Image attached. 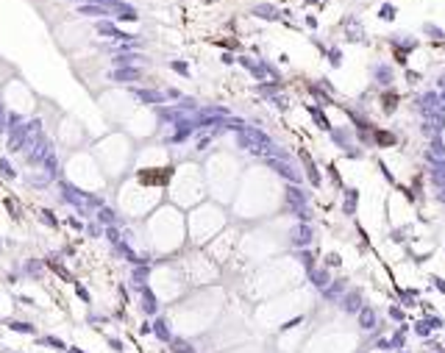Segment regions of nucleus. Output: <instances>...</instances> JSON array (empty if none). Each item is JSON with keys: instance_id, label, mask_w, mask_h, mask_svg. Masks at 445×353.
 Instances as JSON below:
<instances>
[{"instance_id": "9b49d317", "label": "nucleus", "mask_w": 445, "mask_h": 353, "mask_svg": "<svg viewBox=\"0 0 445 353\" xmlns=\"http://www.w3.org/2000/svg\"><path fill=\"white\" fill-rule=\"evenodd\" d=\"M106 339H109V345H112L117 353H123V351H126V345H123V339H117V337H106Z\"/></svg>"}, {"instance_id": "dca6fc26", "label": "nucleus", "mask_w": 445, "mask_h": 353, "mask_svg": "<svg viewBox=\"0 0 445 353\" xmlns=\"http://www.w3.org/2000/svg\"><path fill=\"white\" fill-rule=\"evenodd\" d=\"M398 353H406V351H398Z\"/></svg>"}, {"instance_id": "4468645a", "label": "nucleus", "mask_w": 445, "mask_h": 353, "mask_svg": "<svg viewBox=\"0 0 445 353\" xmlns=\"http://www.w3.org/2000/svg\"><path fill=\"white\" fill-rule=\"evenodd\" d=\"M434 284H437V290H440V292H443V295H445V281H440V278H437V281H434Z\"/></svg>"}, {"instance_id": "2eb2a0df", "label": "nucleus", "mask_w": 445, "mask_h": 353, "mask_svg": "<svg viewBox=\"0 0 445 353\" xmlns=\"http://www.w3.org/2000/svg\"><path fill=\"white\" fill-rule=\"evenodd\" d=\"M67 353H84L81 348H67Z\"/></svg>"}, {"instance_id": "7ed1b4c3", "label": "nucleus", "mask_w": 445, "mask_h": 353, "mask_svg": "<svg viewBox=\"0 0 445 353\" xmlns=\"http://www.w3.org/2000/svg\"><path fill=\"white\" fill-rule=\"evenodd\" d=\"M153 334L162 339V342H167V345L173 342V331H170V325H167V320H164V317H156L153 320Z\"/></svg>"}, {"instance_id": "ddd939ff", "label": "nucleus", "mask_w": 445, "mask_h": 353, "mask_svg": "<svg viewBox=\"0 0 445 353\" xmlns=\"http://www.w3.org/2000/svg\"><path fill=\"white\" fill-rule=\"evenodd\" d=\"M78 297H81V300H86V303H89V295H86V290H84V287H78Z\"/></svg>"}, {"instance_id": "0eeeda50", "label": "nucleus", "mask_w": 445, "mask_h": 353, "mask_svg": "<svg viewBox=\"0 0 445 353\" xmlns=\"http://www.w3.org/2000/svg\"><path fill=\"white\" fill-rule=\"evenodd\" d=\"M8 328L14 334H36V328H34V323H20V320H8Z\"/></svg>"}, {"instance_id": "423d86ee", "label": "nucleus", "mask_w": 445, "mask_h": 353, "mask_svg": "<svg viewBox=\"0 0 445 353\" xmlns=\"http://www.w3.org/2000/svg\"><path fill=\"white\" fill-rule=\"evenodd\" d=\"M406 325H403V328H398L395 334H392V337H389V345H392V351H403V345H406Z\"/></svg>"}, {"instance_id": "1a4fd4ad", "label": "nucleus", "mask_w": 445, "mask_h": 353, "mask_svg": "<svg viewBox=\"0 0 445 353\" xmlns=\"http://www.w3.org/2000/svg\"><path fill=\"white\" fill-rule=\"evenodd\" d=\"M415 328H417V337H423V339H429L431 337V331H434V325L429 323V320H420V323H415Z\"/></svg>"}, {"instance_id": "9d476101", "label": "nucleus", "mask_w": 445, "mask_h": 353, "mask_svg": "<svg viewBox=\"0 0 445 353\" xmlns=\"http://www.w3.org/2000/svg\"><path fill=\"white\" fill-rule=\"evenodd\" d=\"M389 317L398 320V323H403V320H406V314L401 311V306H389Z\"/></svg>"}, {"instance_id": "f257e3e1", "label": "nucleus", "mask_w": 445, "mask_h": 353, "mask_svg": "<svg viewBox=\"0 0 445 353\" xmlns=\"http://www.w3.org/2000/svg\"><path fill=\"white\" fill-rule=\"evenodd\" d=\"M139 292H142V311H145V314H150V317H156V314H159V303H156L153 292L145 290V287H139Z\"/></svg>"}, {"instance_id": "6e6552de", "label": "nucleus", "mask_w": 445, "mask_h": 353, "mask_svg": "<svg viewBox=\"0 0 445 353\" xmlns=\"http://www.w3.org/2000/svg\"><path fill=\"white\" fill-rule=\"evenodd\" d=\"M342 309H345L348 314H353V311H359V309H362V306H359V295L353 292V295L342 297Z\"/></svg>"}, {"instance_id": "f8f14e48", "label": "nucleus", "mask_w": 445, "mask_h": 353, "mask_svg": "<svg viewBox=\"0 0 445 353\" xmlns=\"http://www.w3.org/2000/svg\"><path fill=\"white\" fill-rule=\"evenodd\" d=\"M426 348H429V353H445V348L440 345V342H431V339L426 342Z\"/></svg>"}, {"instance_id": "20e7f679", "label": "nucleus", "mask_w": 445, "mask_h": 353, "mask_svg": "<svg viewBox=\"0 0 445 353\" xmlns=\"http://www.w3.org/2000/svg\"><path fill=\"white\" fill-rule=\"evenodd\" d=\"M170 351H173V353H198V351H195V345H192L190 339H184V337H173Z\"/></svg>"}, {"instance_id": "39448f33", "label": "nucleus", "mask_w": 445, "mask_h": 353, "mask_svg": "<svg viewBox=\"0 0 445 353\" xmlns=\"http://www.w3.org/2000/svg\"><path fill=\"white\" fill-rule=\"evenodd\" d=\"M36 345H45V348H56V351H64L67 353V342H62L59 337L53 334H45V337H36Z\"/></svg>"}, {"instance_id": "f03ea898", "label": "nucleus", "mask_w": 445, "mask_h": 353, "mask_svg": "<svg viewBox=\"0 0 445 353\" xmlns=\"http://www.w3.org/2000/svg\"><path fill=\"white\" fill-rule=\"evenodd\" d=\"M359 325H362V328H368V331H379V320H376V311L370 309V306H362Z\"/></svg>"}]
</instances>
